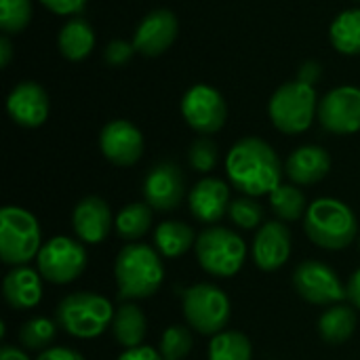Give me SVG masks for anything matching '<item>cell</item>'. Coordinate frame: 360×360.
I'll return each mask as SVG.
<instances>
[{
    "instance_id": "cell-1",
    "label": "cell",
    "mask_w": 360,
    "mask_h": 360,
    "mask_svg": "<svg viewBox=\"0 0 360 360\" xmlns=\"http://www.w3.org/2000/svg\"><path fill=\"white\" fill-rule=\"evenodd\" d=\"M226 173L238 192L257 198L272 194L283 184L285 167L270 143L259 137H245L230 148Z\"/></svg>"
},
{
    "instance_id": "cell-23",
    "label": "cell",
    "mask_w": 360,
    "mask_h": 360,
    "mask_svg": "<svg viewBox=\"0 0 360 360\" xmlns=\"http://www.w3.org/2000/svg\"><path fill=\"white\" fill-rule=\"evenodd\" d=\"M354 331H356V312L352 306L346 304L329 306L319 319V335L331 346L346 344L354 335Z\"/></svg>"
},
{
    "instance_id": "cell-3",
    "label": "cell",
    "mask_w": 360,
    "mask_h": 360,
    "mask_svg": "<svg viewBox=\"0 0 360 360\" xmlns=\"http://www.w3.org/2000/svg\"><path fill=\"white\" fill-rule=\"evenodd\" d=\"M304 228L308 238L327 251L350 247L359 230L352 209L338 198H316L304 215Z\"/></svg>"
},
{
    "instance_id": "cell-16",
    "label": "cell",
    "mask_w": 360,
    "mask_h": 360,
    "mask_svg": "<svg viewBox=\"0 0 360 360\" xmlns=\"http://www.w3.org/2000/svg\"><path fill=\"white\" fill-rule=\"evenodd\" d=\"M49 95L34 80L19 82L6 97V112L11 120L23 129H36L44 124V120L49 118Z\"/></svg>"
},
{
    "instance_id": "cell-6",
    "label": "cell",
    "mask_w": 360,
    "mask_h": 360,
    "mask_svg": "<svg viewBox=\"0 0 360 360\" xmlns=\"http://www.w3.org/2000/svg\"><path fill=\"white\" fill-rule=\"evenodd\" d=\"M42 247L38 219L21 207L0 211V257L6 266H27Z\"/></svg>"
},
{
    "instance_id": "cell-25",
    "label": "cell",
    "mask_w": 360,
    "mask_h": 360,
    "mask_svg": "<svg viewBox=\"0 0 360 360\" xmlns=\"http://www.w3.org/2000/svg\"><path fill=\"white\" fill-rule=\"evenodd\" d=\"M110 329L122 348H137L148 333V321L135 304H124L116 310Z\"/></svg>"
},
{
    "instance_id": "cell-20",
    "label": "cell",
    "mask_w": 360,
    "mask_h": 360,
    "mask_svg": "<svg viewBox=\"0 0 360 360\" xmlns=\"http://www.w3.org/2000/svg\"><path fill=\"white\" fill-rule=\"evenodd\" d=\"M331 156L321 146H302L293 150L285 162V173L295 186H314L327 177Z\"/></svg>"
},
{
    "instance_id": "cell-27",
    "label": "cell",
    "mask_w": 360,
    "mask_h": 360,
    "mask_svg": "<svg viewBox=\"0 0 360 360\" xmlns=\"http://www.w3.org/2000/svg\"><path fill=\"white\" fill-rule=\"evenodd\" d=\"M152 217L154 213L148 202H131L116 215L114 230L122 240L133 243V240H139L143 234H148L152 226Z\"/></svg>"
},
{
    "instance_id": "cell-5",
    "label": "cell",
    "mask_w": 360,
    "mask_h": 360,
    "mask_svg": "<svg viewBox=\"0 0 360 360\" xmlns=\"http://www.w3.org/2000/svg\"><path fill=\"white\" fill-rule=\"evenodd\" d=\"M114 314L116 310L110 304V300L93 291H78L63 297L55 312L59 327L78 340L99 338L103 331L112 327Z\"/></svg>"
},
{
    "instance_id": "cell-15",
    "label": "cell",
    "mask_w": 360,
    "mask_h": 360,
    "mask_svg": "<svg viewBox=\"0 0 360 360\" xmlns=\"http://www.w3.org/2000/svg\"><path fill=\"white\" fill-rule=\"evenodd\" d=\"M177 32H179L177 17L167 8H158L148 13L137 23L133 34V44L137 53L146 57H158L175 42Z\"/></svg>"
},
{
    "instance_id": "cell-4",
    "label": "cell",
    "mask_w": 360,
    "mask_h": 360,
    "mask_svg": "<svg viewBox=\"0 0 360 360\" xmlns=\"http://www.w3.org/2000/svg\"><path fill=\"white\" fill-rule=\"evenodd\" d=\"M319 93L314 84L297 78L281 84L268 103V114L272 124L287 135H300L308 131L319 118Z\"/></svg>"
},
{
    "instance_id": "cell-42",
    "label": "cell",
    "mask_w": 360,
    "mask_h": 360,
    "mask_svg": "<svg viewBox=\"0 0 360 360\" xmlns=\"http://www.w3.org/2000/svg\"><path fill=\"white\" fill-rule=\"evenodd\" d=\"M354 2H360V0H354Z\"/></svg>"
},
{
    "instance_id": "cell-10",
    "label": "cell",
    "mask_w": 360,
    "mask_h": 360,
    "mask_svg": "<svg viewBox=\"0 0 360 360\" xmlns=\"http://www.w3.org/2000/svg\"><path fill=\"white\" fill-rule=\"evenodd\" d=\"M181 116L200 135L217 133L228 118V105L224 95L211 84H194L181 97Z\"/></svg>"
},
{
    "instance_id": "cell-21",
    "label": "cell",
    "mask_w": 360,
    "mask_h": 360,
    "mask_svg": "<svg viewBox=\"0 0 360 360\" xmlns=\"http://www.w3.org/2000/svg\"><path fill=\"white\" fill-rule=\"evenodd\" d=\"M2 295L13 310H32L42 300V274L27 268H13L2 281Z\"/></svg>"
},
{
    "instance_id": "cell-13",
    "label": "cell",
    "mask_w": 360,
    "mask_h": 360,
    "mask_svg": "<svg viewBox=\"0 0 360 360\" xmlns=\"http://www.w3.org/2000/svg\"><path fill=\"white\" fill-rule=\"evenodd\" d=\"M184 196H186V177L175 162L162 160L148 171L143 179V198L152 209L160 213L173 211L184 202Z\"/></svg>"
},
{
    "instance_id": "cell-37",
    "label": "cell",
    "mask_w": 360,
    "mask_h": 360,
    "mask_svg": "<svg viewBox=\"0 0 360 360\" xmlns=\"http://www.w3.org/2000/svg\"><path fill=\"white\" fill-rule=\"evenodd\" d=\"M116 360H165L158 350L150 346H137V348H127Z\"/></svg>"
},
{
    "instance_id": "cell-12",
    "label": "cell",
    "mask_w": 360,
    "mask_h": 360,
    "mask_svg": "<svg viewBox=\"0 0 360 360\" xmlns=\"http://www.w3.org/2000/svg\"><path fill=\"white\" fill-rule=\"evenodd\" d=\"M319 120L333 135H352L360 131V89L342 84L331 89L319 103Z\"/></svg>"
},
{
    "instance_id": "cell-28",
    "label": "cell",
    "mask_w": 360,
    "mask_h": 360,
    "mask_svg": "<svg viewBox=\"0 0 360 360\" xmlns=\"http://www.w3.org/2000/svg\"><path fill=\"white\" fill-rule=\"evenodd\" d=\"M253 346L240 331H221L209 344V360H251Z\"/></svg>"
},
{
    "instance_id": "cell-9",
    "label": "cell",
    "mask_w": 360,
    "mask_h": 360,
    "mask_svg": "<svg viewBox=\"0 0 360 360\" xmlns=\"http://www.w3.org/2000/svg\"><path fill=\"white\" fill-rule=\"evenodd\" d=\"M38 272L53 285L74 283L86 268V251L80 240L53 236L38 251Z\"/></svg>"
},
{
    "instance_id": "cell-22",
    "label": "cell",
    "mask_w": 360,
    "mask_h": 360,
    "mask_svg": "<svg viewBox=\"0 0 360 360\" xmlns=\"http://www.w3.org/2000/svg\"><path fill=\"white\" fill-rule=\"evenodd\" d=\"M57 44H59V53L68 61H82L95 49V32L84 17L76 15L63 23Z\"/></svg>"
},
{
    "instance_id": "cell-26",
    "label": "cell",
    "mask_w": 360,
    "mask_h": 360,
    "mask_svg": "<svg viewBox=\"0 0 360 360\" xmlns=\"http://www.w3.org/2000/svg\"><path fill=\"white\" fill-rule=\"evenodd\" d=\"M329 40L342 55H360V8H346L333 19Z\"/></svg>"
},
{
    "instance_id": "cell-31",
    "label": "cell",
    "mask_w": 360,
    "mask_h": 360,
    "mask_svg": "<svg viewBox=\"0 0 360 360\" xmlns=\"http://www.w3.org/2000/svg\"><path fill=\"white\" fill-rule=\"evenodd\" d=\"M32 21V0H0V30L6 36L21 34Z\"/></svg>"
},
{
    "instance_id": "cell-38",
    "label": "cell",
    "mask_w": 360,
    "mask_h": 360,
    "mask_svg": "<svg viewBox=\"0 0 360 360\" xmlns=\"http://www.w3.org/2000/svg\"><path fill=\"white\" fill-rule=\"evenodd\" d=\"M36 360H84V356L72 348H61V346H55V348H46L40 352V356Z\"/></svg>"
},
{
    "instance_id": "cell-29",
    "label": "cell",
    "mask_w": 360,
    "mask_h": 360,
    "mask_svg": "<svg viewBox=\"0 0 360 360\" xmlns=\"http://www.w3.org/2000/svg\"><path fill=\"white\" fill-rule=\"evenodd\" d=\"M270 207L283 221H297L306 215V196L293 184H281L270 194Z\"/></svg>"
},
{
    "instance_id": "cell-33",
    "label": "cell",
    "mask_w": 360,
    "mask_h": 360,
    "mask_svg": "<svg viewBox=\"0 0 360 360\" xmlns=\"http://www.w3.org/2000/svg\"><path fill=\"white\" fill-rule=\"evenodd\" d=\"M228 215L243 230H255L264 226V207L253 196H240L232 200Z\"/></svg>"
},
{
    "instance_id": "cell-18",
    "label": "cell",
    "mask_w": 360,
    "mask_h": 360,
    "mask_svg": "<svg viewBox=\"0 0 360 360\" xmlns=\"http://www.w3.org/2000/svg\"><path fill=\"white\" fill-rule=\"evenodd\" d=\"M291 255V232L283 221H266L253 240V259L259 270L274 272Z\"/></svg>"
},
{
    "instance_id": "cell-14",
    "label": "cell",
    "mask_w": 360,
    "mask_h": 360,
    "mask_svg": "<svg viewBox=\"0 0 360 360\" xmlns=\"http://www.w3.org/2000/svg\"><path fill=\"white\" fill-rule=\"evenodd\" d=\"M101 154L116 167H131L143 154V135L129 120H112L99 133Z\"/></svg>"
},
{
    "instance_id": "cell-41",
    "label": "cell",
    "mask_w": 360,
    "mask_h": 360,
    "mask_svg": "<svg viewBox=\"0 0 360 360\" xmlns=\"http://www.w3.org/2000/svg\"><path fill=\"white\" fill-rule=\"evenodd\" d=\"M0 360H32L23 350L15 348V346H2L0 348Z\"/></svg>"
},
{
    "instance_id": "cell-8",
    "label": "cell",
    "mask_w": 360,
    "mask_h": 360,
    "mask_svg": "<svg viewBox=\"0 0 360 360\" xmlns=\"http://www.w3.org/2000/svg\"><path fill=\"white\" fill-rule=\"evenodd\" d=\"M181 312L186 316V323L200 335H217L226 331L232 306L228 295L219 287L211 283H198L184 291Z\"/></svg>"
},
{
    "instance_id": "cell-39",
    "label": "cell",
    "mask_w": 360,
    "mask_h": 360,
    "mask_svg": "<svg viewBox=\"0 0 360 360\" xmlns=\"http://www.w3.org/2000/svg\"><path fill=\"white\" fill-rule=\"evenodd\" d=\"M346 293H348V300L352 302V306L360 310V268L350 276V281L346 285Z\"/></svg>"
},
{
    "instance_id": "cell-36",
    "label": "cell",
    "mask_w": 360,
    "mask_h": 360,
    "mask_svg": "<svg viewBox=\"0 0 360 360\" xmlns=\"http://www.w3.org/2000/svg\"><path fill=\"white\" fill-rule=\"evenodd\" d=\"M44 8H49L51 13L55 15H61V17H76L84 11L86 6V0H38Z\"/></svg>"
},
{
    "instance_id": "cell-40",
    "label": "cell",
    "mask_w": 360,
    "mask_h": 360,
    "mask_svg": "<svg viewBox=\"0 0 360 360\" xmlns=\"http://www.w3.org/2000/svg\"><path fill=\"white\" fill-rule=\"evenodd\" d=\"M13 59V44H11V38L6 34H2L0 38V65L6 68Z\"/></svg>"
},
{
    "instance_id": "cell-30",
    "label": "cell",
    "mask_w": 360,
    "mask_h": 360,
    "mask_svg": "<svg viewBox=\"0 0 360 360\" xmlns=\"http://www.w3.org/2000/svg\"><path fill=\"white\" fill-rule=\"evenodd\" d=\"M55 335H57L55 323L44 316L30 319L19 329V342L27 350H46L51 346V342L55 340Z\"/></svg>"
},
{
    "instance_id": "cell-19",
    "label": "cell",
    "mask_w": 360,
    "mask_h": 360,
    "mask_svg": "<svg viewBox=\"0 0 360 360\" xmlns=\"http://www.w3.org/2000/svg\"><path fill=\"white\" fill-rule=\"evenodd\" d=\"M230 188L217 177H202L188 194V207L200 224H217L230 209Z\"/></svg>"
},
{
    "instance_id": "cell-34",
    "label": "cell",
    "mask_w": 360,
    "mask_h": 360,
    "mask_svg": "<svg viewBox=\"0 0 360 360\" xmlns=\"http://www.w3.org/2000/svg\"><path fill=\"white\" fill-rule=\"evenodd\" d=\"M217 160H219V148L207 135H200L188 150V162L198 173H211L217 167Z\"/></svg>"
},
{
    "instance_id": "cell-2",
    "label": "cell",
    "mask_w": 360,
    "mask_h": 360,
    "mask_svg": "<svg viewBox=\"0 0 360 360\" xmlns=\"http://www.w3.org/2000/svg\"><path fill=\"white\" fill-rule=\"evenodd\" d=\"M114 278L122 300L152 297L165 281L160 253L143 243L124 245L114 262Z\"/></svg>"
},
{
    "instance_id": "cell-32",
    "label": "cell",
    "mask_w": 360,
    "mask_h": 360,
    "mask_svg": "<svg viewBox=\"0 0 360 360\" xmlns=\"http://www.w3.org/2000/svg\"><path fill=\"white\" fill-rule=\"evenodd\" d=\"M194 340L186 325H173L165 329L160 338V356L165 360H184L192 352Z\"/></svg>"
},
{
    "instance_id": "cell-7",
    "label": "cell",
    "mask_w": 360,
    "mask_h": 360,
    "mask_svg": "<svg viewBox=\"0 0 360 360\" xmlns=\"http://www.w3.org/2000/svg\"><path fill=\"white\" fill-rule=\"evenodd\" d=\"M194 251H196L198 266L207 274L217 278L234 276L247 259L245 240L236 232L221 226H211L202 230L196 236Z\"/></svg>"
},
{
    "instance_id": "cell-11",
    "label": "cell",
    "mask_w": 360,
    "mask_h": 360,
    "mask_svg": "<svg viewBox=\"0 0 360 360\" xmlns=\"http://www.w3.org/2000/svg\"><path fill=\"white\" fill-rule=\"evenodd\" d=\"M293 285L302 300L314 306H335L348 300L338 272L316 259L302 262L293 272Z\"/></svg>"
},
{
    "instance_id": "cell-35",
    "label": "cell",
    "mask_w": 360,
    "mask_h": 360,
    "mask_svg": "<svg viewBox=\"0 0 360 360\" xmlns=\"http://www.w3.org/2000/svg\"><path fill=\"white\" fill-rule=\"evenodd\" d=\"M133 53H137L135 44L133 42H127V40H112L108 46H105V61L114 68L118 65H124L131 61Z\"/></svg>"
},
{
    "instance_id": "cell-17",
    "label": "cell",
    "mask_w": 360,
    "mask_h": 360,
    "mask_svg": "<svg viewBox=\"0 0 360 360\" xmlns=\"http://www.w3.org/2000/svg\"><path fill=\"white\" fill-rule=\"evenodd\" d=\"M112 226H114L112 211L108 202L99 196H84L72 213V228L78 240L84 245L103 243Z\"/></svg>"
},
{
    "instance_id": "cell-24",
    "label": "cell",
    "mask_w": 360,
    "mask_h": 360,
    "mask_svg": "<svg viewBox=\"0 0 360 360\" xmlns=\"http://www.w3.org/2000/svg\"><path fill=\"white\" fill-rule=\"evenodd\" d=\"M154 245L162 257L175 259L186 255L196 245V236L188 224L171 219V221H162L154 230Z\"/></svg>"
}]
</instances>
